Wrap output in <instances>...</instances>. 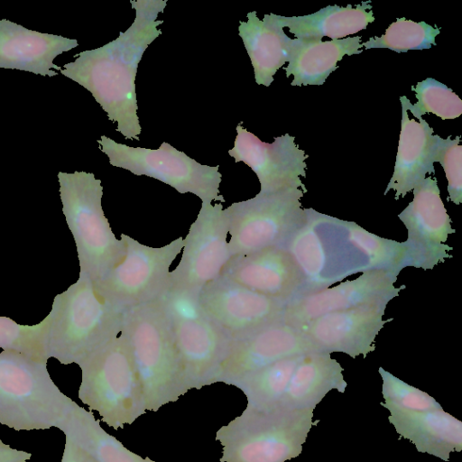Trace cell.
<instances>
[{"label":"cell","mask_w":462,"mask_h":462,"mask_svg":"<svg viewBox=\"0 0 462 462\" xmlns=\"http://www.w3.org/2000/svg\"><path fill=\"white\" fill-rule=\"evenodd\" d=\"M130 3L135 10L131 26L104 46L78 53L74 61L62 66L60 73L92 94L125 139L139 140L142 127L137 116L135 78L145 50L162 34L157 27L163 21L157 17L165 9L167 0Z\"/></svg>","instance_id":"obj_1"},{"label":"cell","mask_w":462,"mask_h":462,"mask_svg":"<svg viewBox=\"0 0 462 462\" xmlns=\"http://www.w3.org/2000/svg\"><path fill=\"white\" fill-rule=\"evenodd\" d=\"M125 313L126 310L106 301L90 279L79 275L54 297L46 316L48 357L62 365H79L121 334Z\"/></svg>","instance_id":"obj_2"},{"label":"cell","mask_w":462,"mask_h":462,"mask_svg":"<svg viewBox=\"0 0 462 462\" xmlns=\"http://www.w3.org/2000/svg\"><path fill=\"white\" fill-rule=\"evenodd\" d=\"M122 332L147 411H157L190 390L161 299L127 309Z\"/></svg>","instance_id":"obj_3"},{"label":"cell","mask_w":462,"mask_h":462,"mask_svg":"<svg viewBox=\"0 0 462 462\" xmlns=\"http://www.w3.org/2000/svg\"><path fill=\"white\" fill-rule=\"evenodd\" d=\"M312 409L245 407L216 432L219 462H285L300 455L312 426Z\"/></svg>","instance_id":"obj_4"},{"label":"cell","mask_w":462,"mask_h":462,"mask_svg":"<svg viewBox=\"0 0 462 462\" xmlns=\"http://www.w3.org/2000/svg\"><path fill=\"white\" fill-rule=\"evenodd\" d=\"M60 196L66 223L75 241L79 275L93 283L103 279L125 254L102 208L103 187L94 173L59 171Z\"/></svg>","instance_id":"obj_5"},{"label":"cell","mask_w":462,"mask_h":462,"mask_svg":"<svg viewBox=\"0 0 462 462\" xmlns=\"http://www.w3.org/2000/svg\"><path fill=\"white\" fill-rule=\"evenodd\" d=\"M51 378L47 361L0 352V423L16 431L57 427L71 402Z\"/></svg>","instance_id":"obj_6"},{"label":"cell","mask_w":462,"mask_h":462,"mask_svg":"<svg viewBox=\"0 0 462 462\" xmlns=\"http://www.w3.org/2000/svg\"><path fill=\"white\" fill-rule=\"evenodd\" d=\"M78 396L101 420L118 430L147 412L128 341L123 332L79 365Z\"/></svg>","instance_id":"obj_7"},{"label":"cell","mask_w":462,"mask_h":462,"mask_svg":"<svg viewBox=\"0 0 462 462\" xmlns=\"http://www.w3.org/2000/svg\"><path fill=\"white\" fill-rule=\"evenodd\" d=\"M160 299L189 389L212 384L233 342L205 314L199 291L168 290Z\"/></svg>","instance_id":"obj_8"},{"label":"cell","mask_w":462,"mask_h":462,"mask_svg":"<svg viewBox=\"0 0 462 462\" xmlns=\"http://www.w3.org/2000/svg\"><path fill=\"white\" fill-rule=\"evenodd\" d=\"M304 193L299 188L258 193L225 208L231 257L285 246L307 221L300 203Z\"/></svg>","instance_id":"obj_9"},{"label":"cell","mask_w":462,"mask_h":462,"mask_svg":"<svg viewBox=\"0 0 462 462\" xmlns=\"http://www.w3.org/2000/svg\"><path fill=\"white\" fill-rule=\"evenodd\" d=\"M97 143L112 166L158 180L179 193H192L201 202H225L219 193L222 179L219 165L200 164L166 142L155 150L127 146L106 135Z\"/></svg>","instance_id":"obj_10"},{"label":"cell","mask_w":462,"mask_h":462,"mask_svg":"<svg viewBox=\"0 0 462 462\" xmlns=\"http://www.w3.org/2000/svg\"><path fill=\"white\" fill-rule=\"evenodd\" d=\"M121 240L125 257L94 283L97 292L124 310L159 300L170 289V267L182 251V237L161 247L144 245L125 234H121Z\"/></svg>","instance_id":"obj_11"},{"label":"cell","mask_w":462,"mask_h":462,"mask_svg":"<svg viewBox=\"0 0 462 462\" xmlns=\"http://www.w3.org/2000/svg\"><path fill=\"white\" fill-rule=\"evenodd\" d=\"M412 192V201L398 215L408 232L403 242L402 268L431 270L452 257L448 252L453 248L445 243L456 230L451 226L435 177H426Z\"/></svg>","instance_id":"obj_12"},{"label":"cell","mask_w":462,"mask_h":462,"mask_svg":"<svg viewBox=\"0 0 462 462\" xmlns=\"http://www.w3.org/2000/svg\"><path fill=\"white\" fill-rule=\"evenodd\" d=\"M227 235L222 204L202 202L183 240L180 261L170 273V289L200 291L208 282L219 277L231 258Z\"/></svg>","instance_id":"obj_13"},{"label":"cell","mask_w":462,"mask_h":462,"mask_svg":"<svg viewBox=\"0 0 462 462\" xmlns=\"http://www.w3.org/2000/svg\"><path fill=\"white\" fill-rule=\"evenodd\" d=\"M199 303L233 343L282 320L286 305L221 275L202 287Z\"/></svg>","instance_id":"obj_14"},{"label":"cell","mask_w":462,"mask_h":462,"mask_svg":"<svg viewBox=\"0 0 462 462\" xmlns=\"http://www.w3.org/2000/svg\"><path fill=\"white\" fill-rule=\"evenodd\" d=\"M398 274L393 270H366L353 281L297 296L285 305L282 320L298 328L329 312L383 300L390 301L406 288L405 285L394 286Z\"/></svg>","instance_id":"obj_15"},{"label":"cell","mask_w":462,"mask_h":462,"mask_svg":"<svg viewBox=\"0 0 462 462\" xmlns=\"http://www.w3.org/2000/svg\"><path fill=\"white\" fill-rule=\"evenodd\" d=\"M388 300L365 304L356 308L329 312L319 316L297 329L317 352H340L352 358H364L375 350V338L384 324Z\"/></svg>","instance_id":"obj_16"},{"label":"cell","mask_w":462,"mask_h":462,"mask_svg":"<svg viewBox=\"0 0 462 462\" xmlns=\"http://www.w3.org/2000/svg\"><path fill=\"white\" fill-rule=\"evenodd\" d=\"M234 147L228 154L235 162H243L256 174L262 194L284 189L299 188L305 193L307 189L300 180L306 177L309 157L295 143V137L285 134L269 143L261 141L240 124L236 125Z\"/></svg>","instance_id":"obj_17"},{"label":"cell","mask_w":462,"mask_h":462,"mask_svg":"<svg viewBox=\"0 0 462 462\" xmlns=\"http://www.w3.org/2000/svg\"><path fill=\"white\" fill-rule=\"evenodd\" d=\"M317 352L303 334L282 319L234 342L213 383L233 382L279 360Z\"/></svg>","instance_id":"obj_18"},{"label":"cell","mask_w":462,"mask_h":462,"mask_svg":"<svg viewBox=\"0 0 462 462\" xmlns=\"http://www.w3.org/2000/svg\"><path fill=\"white\" fill-rule=\"evenodd\" d=\"M221 276L286 304L300 295L305 286L300 268L284 246L232 256Z\"/></svg>","instance_id":"obj_19"},{"label":"cell","mask_w":462,"mask_h":462,"mask_svg":"<svg viewBox=\"0 0 462 462\" xmlns=\"http://www.w3.org/2000/svg\"><path fill=\"white\" fill-rule=\"evenodd\" d=\"M79 45L75 39L42 33L0 19V68L54 77L60 67L53 60Z\"/></svg>","instance_id":"obj_20"},{"label":"cell","mask_w":462,"mask_h":462,"mask_svg":"<svg viewBox=\"0 0 462 462\" xmlns=\"http://www.w3.org/2000/svg\"><path fill=\"white\" fill-rule=\"evenodd\" d=\"M399 144L393 176L387 184L384 195L391 189L395 191V199L403 198L425 178L434 175V157L443 138L433 134V129L422 117L419 121L411 119L403 100Z\"/></svg>","instance_id":"obj_21"},{"label":"cell","mask_w":462,"mask_h":462,"mask_svg":"<svg viewBox=\"0 0 462 462\" xmlns=\"http://www.w3.org/2000/svg\"><path fill=\"white\" fill-rule=\"evenodd\" d=\"M389 412L388 420L396 432L413 443L419 452L448 462L451 452L462 450V422L443 409Z\"/></svg>","instance_id":"obj_22"},{"label":"cell","mask_w":462,"mask_h":462,"mask_svg":"<svg viewBox=\"0 0 462 462\" xmlns=\"http://www.w3.org/2000/svg\"><path fill=\"white\" fill-rule=\"evenodd\" d=\"M343 371L344 368L330 354H304L277 406L289 410H314L331 390L346 391L347 383Z\"/></svg>","instance_id":"obj_23"},{"label":"cell","mask_w":462,"mask_h":462,"mask_svg":"<svg viewBox=\"0 0 462 462\" xmlns=\"http://www.w3.org/2000/svg\"><path fill=\"white\" fill-rule=\"evenodd\" d=\"M246 17V22L239 23V36L253 65L255 82L269 87L277 70L288 62L291 38L284 32L278 14H264L260 20L253 11Z\"/></svg>","instance_id":"obj_24"},{"label":"cell","mask_w":462,"mask_h":462,"mask_svg":"<svg viewBox=\"0 0 462 462\" xmlns=\"http://www.w3.org/2000/svg\"><path fill=\"white\" fill-rule=\"evenodd\" d=\"M361 36L319 41L291 39L286 77L293 76L291 86H321L345 55L360 54Z\"/></svg>","instance_id":"obj_25"},{"label":"cell","mask_w":462,"mask_h":462,"mask_svg":"<svg viewBox=\"0 0 462 462\" xmlns=\"http://www.w3.org/2000/svg\"><path fill=\"white\" fill-rule=\"evenodd\" d=\"M370 1L353 6L328 5L318 12L303 16H282L278 20L282 28L287 27L296 39L332 40L344 39L367 28L374 21Z\"/></svg>","instance_id":"obj_26"},{"label":"cell","mask_w":462,"mask_h":462,"mask_svg":"<svg viewBox=\"0 0 462 462\" xmlns=\"http://www.w3.org/2000/svg\"><path fill=\"white\" fill-rule=\"evenodd\" d=\"M96 462H146L145 458L127 449L116 438L107 433L93 414L72 401L56 427Z\"/></svg>","instance_id":"obj_27"},{"label":"cell","mask_w":462,"mask_h":462,"mask_svg":"<svg viewBox=\"0 0 462 462\" xmlns=\"http://www.w3.org/2000/svg\"><path fill=\"white\" fill-rule=\"evenodd\" d=\"M303 355L279 360L233 382L230 385L243 392L247 406L256 409L274 408L282 398Z\"/></svg>","instance_id":"obj_28"},{"label":"cell","mask_w":462,"mask_h":462,"mask_svg":"<svg viewBox=\"0 0 462 462\" xmlns=\"http://www.w3.org/2000/svg\"><path fill=\"white\" fill-rule=\"evenodd\" d=\"M440 29L426 22H414L405 17L397 18L386 29L382 36L371 37L362 42L365 49L386 48L391 51L407 52L411 50L430 49L436 45V36Z\"/></svg>","instance_id":"obj_29"},{"label":"cell","mask_w":462,"mask_h":462,"mask_svg":"<svg viewBox=\"0 0 462 462\" xmlns=\"http://www.w3.org/2000/svg\"><path fill=\"white\" fill-rule=\"evenodd\" d=\"M349 243L367 258L369 268L402 270L403 242L380 237L352 221L342 220Z\"/></svg>","instance_id":"obj_30"},{"label":"cell","mask_w":462,"mask_h":462,"mask_svg":"<svg viewBox=\"0 0 462 462\" xmlns=\"http://www.w3.org/2000/svg\"><path fill=\"white\" fill-rule=\"evenodd\" d=\"M411 90L415 92L417 98L415 104H411L405 96L401 98L407 110L417 118L426 113H432L442 120H447L457 118L462 114L460 97L451 88L433 78L418 82L411 87Z\"/></svg>","instance_id":"obj_31"},{"label":"cell","mask_w":462,"mask_h":462,"mask_svg":"<svg viewBox=\"0 0 462 462\" xmlns=\"http://www.w3.org/2000/svg\"><path fill=\"white\" fill-rule=\"evenodd\" d=\"M48 319L34 325H22L8 317L0 316V348L16 350L36 359L48 361Z\"/></svg>","instance_id":"obj_32"},{"label":"cell","mask_w":462,"mask_h":462,"mask_svg":"<svg viewBox=\"0 0 462 462\" xmlns=\"http://www.w3.org/2000/svg\"><path fill=\"white\" fill-rule=\"evenodd\" d=\"M383 380L381 405L390 411H427L441 410V405L427 393L408 384L390 372L379 367Z\"/></svg>","instance_id":"obj_33"},{"label":"cell","mask_w":462,"mask_h":462,"mask_svg":"<svg viewBox=\"0 0 462 462\" xmlns=\"http://www.w3.org/2000/svg\"><path fill=\"white\" fill-rule=\"evenodd\" d=\"M450 137L443 139L434 162H439L444 169L448 180V199L459 205L462 202V146L459 144L460 136L454 140Z\"/></svg>","instance_id":"obj_34"},{"label":"cell","mask_w":462,"mask_h":462,"mask_svg":"<svg viewBox=\"0 0 462 462\" xmlns=\"http://www.w3.org/2000/svg\"><path fill=\"white\" fill-rule=\"evenodd\" d=\"M60 462H96V460L65 436V446Z\"/></svg>","instance_id":"obj_35"},{"label":"cell","mask_w":462,"mask_h":462,"mask_svg":"<svg viewBox=\"0 0 462 462\" xmlns=\"http://www.w3.org/2000/svg\"><path fill=\"white\" fill-rule=\"evenodd\" d=\"M31 457L30 452L15 449L0 439V462H28Z\"/></svg>","instance_id":"obj_36"},{"label":"cell","mask_w":462,"mask_h":462,"mask_svg":"<svg viewBox=\"0 0 462 462\" xmlns=\"http://www.w3.org/2000/svg\"><path fill=\"white\" fill-rule=\"evenodd\" d=\"M144 458H145L146 462H156V461H154V460H152V459H151V458H149L147 457H144Z\"/></svg>","instance_id":"obj_37"}]
</instances>
